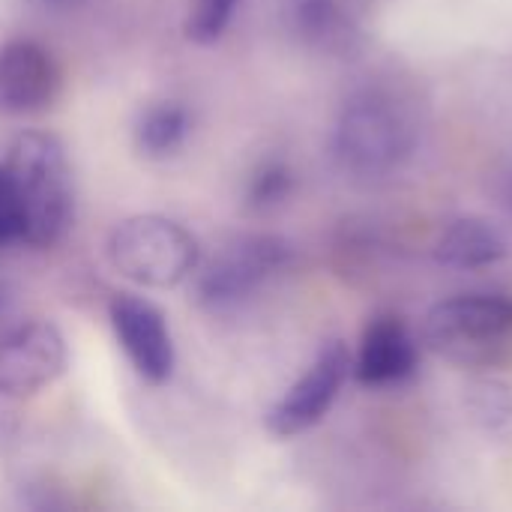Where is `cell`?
I'll list each match as a JSON object with an SVG mask.
<instances>
[{
	"label": "cell",
	"mask_w": 512,
	"mask_h": 512,
	"mask_svg": "<svg viewBox=\"0 0 512 512\" xmlns=\"http://www.w3.org/2000/svg\"><path fill=\"white\" fill-rule=\"evenodd\" d=\"M417 141L420 117L414 102L387 84H369L351 93L333 132L339 165L366 180H378L402 168Z\"/></svg>",
	"instance_id": "6da1fadb"
},
{
	"label": "cell",
	"mask_w": 512,
	"mask_h": 512,
	"mask_svg": "<svg viewBox=\"0 0 512 512\" xmlns=\"http://www.w3.org/2000/svg\"><path fill=\"white\" fill-rule=\"evenodd\" d=\"M24 216L21 243L51 249L72 225V171L66 147L51 132H21L3 159Z\"/></svg>",
	"instance_id": "7a4b0ae2"
},
{
	"label": "cell",
	"mask_w": 512,
	"mask_h": 512,
	"mask_svg": "<svg viewBox=\"0 0 512 512\" xmlns=\"http://www.w3.org/2000/svg\"><path fill=\"white\" fill-rule=\"evenodd\" d=\"M429 351L462 369H501L512 363V297L459 294L441 300L423 321Z\"/></svg>",
	"instance_id": "3957f363"
},
{
	"label": "cell",
	"mask_w": 512,
	"mask_h": 512,
	"mask_svg": "<svg viewBox=\"0 0 512 512\" xmlns=\"http://www.w3.org/2000/svg\"><path fill=\"white\" fill-rule=\"evenodd\" d=\"M201 249L192 231L180 222L144 213L120 222L108 240V261L114 270L144 288H174L198 267Z\"/></svg>",
	"instance_id": "277c9868"
},
{
	"label": "cell",
	"mask_w": 512,
	"mask_h": 512,
	"mask_svg": "<svg viewBox=\"0 0 512 512\" xmlns=\"http://www.w3.org/2000/svg\"><path fill=\"white\" fill-rule=\"evenodd\" d=\"M294 258V246L279 234H246L216 252L198 276V303L228 312L255 297Z\"/></svg>",
	"instance_id": "5b68a950"
},
{
	"label": "cell",
	"mask_w": 512,
	"mask_h": 512,
	"mask_svg": "<svg viewBox=\"0 0 512 512\" xmlns=\"http://www.w3.org/2000/svg\"><path fill=\"white\" fill-rule=\"evenodd\" d=\"M348 369H351V357H348L345 342L339 339L327 342L312 360V366L267 411V429L276 438H291L318 426L333 408V402L339 399Z\"/></svg>",
	"instance_id": "8992f818"
},
{
	"label": "cell",
	"mask_w": 512,
	"mask_h": 512,
	"mask_svg": "<svg viewBox=\"0 0 512 512\" xmlns=\"http://www.w3.org/2000/svg\"><path fill=\"white\" fill-rule=\"evenodd\" d=\"M69 351L51 321H27L0 336V393L12 399L51 387L66 369Z\"/></svg>",
	"instance_id": "52a82bcc"
},
{
	"label": "cell",
	"mask_w": 512,
	"mask_h": 512,
	"mask_svg": "<svg viewBox=\"0 0 512 512\" xmlns=\"http://www.w3.org/2000/svg\"><path fill=\"white\" fill-rule=\"evenodd\" d=\"M114 336L132 369L150 381L165 384L174 372V339L159 306L135 294H117L108 306Z\"/></svg>",
	"instance_id": "ba28073f"
},
{
	"label": "cell",
	"mask_w": 512,
	"mask_h": 512,
	"mask_svg": "<svg viewBox=\"0 0 512 512\" xmlns=\"http://www.w3.org/2000/svg\"><path fill=\"white\" fill-rule=\"evenodd\" d=\"M60 90V66L54 54L33 39H6L0 45V111H45Z\"/></svg>",
	"instance_id": "9c48e42d"
},
{
	"label": "cell",
	"mask_w": 512,
	"mask_h": 512,
	"mask_svg": "<svg viewBox=\"0 0 512 512\" xmlns=\"http://www.w3.org/2000/svg\"><path fill=\"white\" fill-rule=\"evenodd\" d=\"M417 369V342L399 315H375L357 348L354 375L366 387H387L411 378Z\"/></svg>",
	"instance_id": "30bf717a"
},
{
	"label": "cell",
	"mask_w": 512,
	"mask_h": 512,
	"mask_svg": "<svg viewBox=\"0 0 512 512\" xmlns=\"http://www.w3.org/2000/svg\"><path fill=\"white\" fill-rule=\"evenodd\" d=\"M291 30L321 54H351L360 45V21L345 0H291Z\"/></svg>",
	"instance_id": "8fae6325"
},
{
	"label": "cell",
	"mask_w": 512,
	"mask_h": 512,
	"mask_svg": "<svg viewBox=\"0 0 512 512\" xmlns=\"http://www.w3.org/2000/svg\"><path fill=\"white\" fill-rule=\"evenodd\" d=\"M504 255H507V240L489 222L477 216L450 222L435 243V258L459 270L489 267V264H498Z\"/></svg>",
	"instance_id": "7c38bea8"
},
{
	"label": "cell",
	"mask_w": 512,
	"mask_h": 512,
	"mask_svg": "<svg viewBox=\"0 0 512 512\" xmlns=\"http://www.w3.org/2000/svg\"><path fill=\"white\" fill-rule=\"evenodd\" d=\"M192 132V114L183 102L165 99L147 105L135 120V147L147 159L174 156Z\"/></svg>",
	"instance_id": "4fadbf2b"
},
{
	"label": "cell",
	"mask_w": 512,
	"mask_h": 512,
	"mask_svg": "<svg viewBox=\"0 0 512 512\" xmlns=\"http://www.w3.org/2000/svg\"><path fill=\"white\" fill-rule=\"evenodd\" d=\"M294 168L285 159H264L252 168L249 180H246V207L255 213H267L282 207L291 192H294Z\"/></svg>",
	"instance_id": "5bb4252c"
},
{
	"label": "cell",
	"mask_w": 512,
	"mask_h": 512,
	"mask_svg": "<svg viewBox=\"0 0 512 512\" xmlns=\"http://www.w3.org/2000/svg\"><path fill=\"white\" fill-rule=\"evenodd\" d=\"M243 0H192L186 15V36L198 45L216 42L234 21Z\"/></svg>",
	"instance_id": "9a60e30c"
},
{
	"label": "cell",
	"mask_w": 512,
	"mask_h": 512,
	"mask_svg": "<svg viewBox=\"0 0 512 512\" xmlns=\"http://www.w3.org/2000/svg\"><path fill=\"white\" fill-rule=\"evenodd\" d=\"M24 234V216H21V201L15 192V183L0 162V246L21 243Z\"/></svg>",
	"instance_id": "2e32d148"
},
{
	"label": "cell",
	"mask_w": 512,
	"mask_h": 512,
	"mask_svg": "<svg viewBox=\"0 0 512 512\" xmlns=\"http://www.w3.org/2000/svg\"><path fill=\"white\" fill-rule=\"evenodd\" d=\"M498 195H501V204H504V210L510 213V219H512V156H510V162L504 165V171H501Z\"/></svg>",
	"instance_id": "e0dca14e"
},
{
	"label": "cell",
	"mask_w": 512,
	"mask_h": 512,
	"mask_svg": "<svg viewBox=\"0 0 512 512\" xmlns=\"http://www.w3.org/2000/svg\"><path fill=\"white\" fill-rule=\"evenodd\" d=\"M9 315H12V291H9L6 282H0V336H3V327L9 321Z\"/></svg>",
	"instance_id": "ac0fdd59"
},
{
	"label": "cell",
	"mask_w": 512,
	"mask_h": 512,
	"mask_svg": "<svg viewBox=\"0 0 512 512\" xmlns=\"http://www.w3.org/2000/svg\"><path fill=\"white\" fill-rule=\"evenodd\" d=\"M42 6H48V9H57V12H72V9H81V6H87L90 0H39Z\"/></svg>",
	"instance_id": "d6986e66"
}]
</instances>
